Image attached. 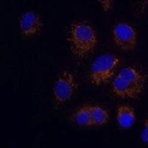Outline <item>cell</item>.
<instances>
[{
	"label": "cell",
	"instance_id": "1",
	"mask_svg": "<svg viewBox=\"0 0 148 148\" xmlns=\"http://www.w3.org/2000/svg\"><path fill=\"white\" fill-rule=\"evenodd\" d=\"M146 74L133 65L126 66L116 74L112 82L113 94L123 99H136L144 92Z\"/></svg>",
	"mask_w": 148,
	"mask_h": 148
},
{
	"label": "cell",
	"instance_id": "2",
	"mask_svg": "<svg viewBox=\"0 0 148 148\" xmlns=\"http://www.w3.org/2000/svg\"><path fill=\"white\" fill-rule=\"evenodd\" d=\"M98 34L90 24L76 22L71 25L67 36L71 53L82 60L91 53L98 45Z\"/></svg>",
	"mask_w": 148,
	"mask_h": 148
},
{
	"label": "cell",
	"instance_id": "3",
	"mask_svg": "<svg viewBox=\"0 0 148 148\" xmlns=\"http://www.w3.org/2000/svg\"><path fill=\"white\" fill-rule=\"evenodd\" d=\"M120 64L118 56L104 53L94 59L90 66L89 79L91 84L96 86L105 84L114 76Z\"/></svg>",
	"mask_w": 148,
	"mask_h": 148
},
{
	"label": "cell",
	"instance_id": "4",
	"mask_svg": "<svg viewBox=\"0 0 148 148\" xmlns=\"http://www.w3.org/2000/svg\"><path fill=\"white\" fill-rule=\"evenodd\" d=\"M78 88L76 76L71 71L64 70L59 73L53 85V99L56 108L68 102L73 97Z\"/></svg>",
	"mask_w": 148,
	"mask_h": 148
},
{
	"label": "cell",
	"instance_id": "5",
	"mask_svg": "<svg viewBox=\"0 0 148 148\" xmlns=\"http://www.w3.org/2000/svg\"><path fill=\"white\" fill-rule=\"evenodd\" d=\"M112 35L115 45L124 52H130L136 48L138 34L131 25L125 22H119L113 27Z\"/></svg>",
	"mask_w": 148,
	"mask_h": 148
},
{
	"label": "cell",
	"instance_id": "6",
	"mask_svg": "<svg viewBox=\"0 0 148 148\" xmlns=\"http://www.w3.org/2000/svg\"><path fill=\"white\" fill-rule=\"evenodd\" d=\"M18 30L22 36L31 37L39 35L44 27V22L38 13L28 10L18 18Z\"/></svg>",
	"mask_w": 148,
	"mask_h": 148
},
{
	"label": "cell",
	"instance_id": "7",
	"mask_svg": "<svg viewBox=\"0 0 148 148\" xmlns=\"http://www.w3.org/2000/svg\"><path fill=\"white\" fill-rule=\"evenodd\" d=\"M116 121L119 126L122 129H129L135 125L136 114L132 107L121 104L116 110Z\"/></svg>",
	"mask_w": 148,
	"mask_h": 148
},
{
	"label": "cell",
	"instance_id": "8",
	"mask_svg": "<svg viewBox=\"0 0 148 148\" xmlns=\"http://www.w3.org/2000/svg\"><path fill=\"white\" fill-rule=\"evenodd\" d=\"M73 121L76 125L82 127H94L90 105L85 104L76 109V110L73 114Z\"/></svg>",
	"mask_w": 148,
	"mask_h": 148
},
{
	"label": "cell",
	"instance_id": "9",
	"mask_svg": "<svg viewBox=\"0 0 148 148\" xmlns=\"http://www.w3.org/2000/svg\"><path fill=\"white\" fill-rule=\"evenodd\" d=\"M91 113L94 127L103 126L109 121V113L105 108L99 104H91Z\"/></svg>",
	"mask_w": 148,
	"mask_h": 148
},
{
	"label": "cell",
	"instance_id": "10",
	"mask_svg": "<svg viewBox=\"0 0 148 148\" xmlns=\"http://www.w3.org/2000/svg\"><path fill=\"white\" fill-rule=\"evenodd\" d=\"M101 10L104 12H110L113 8L114 0H97Z\"/></svg>",
	"mask_w": 148,
	"mask_h": 148
},
{
	"label": "cell",
	"instance_id": "11",
	"mask_svg": "<svg viewBox=\"0 0 148 148\" xmlns=\"http://www.w3.org/2000/svg\"><path fill=\"white\" fill-rule=\"evenodd\" d=\"M141 140L142 142L148 145V119L145 121L143 129L141 133Z\"/></svg>",
	"mask_w": 148,
	"mask_h": 148
},
{
	"label": "cell",
	"instance_id": "12",
	"mask_svg": "<svg viewBox=\"0 0 148 148\" xmlns=\"http://www.w3.org/2000/svg\"><path fill=\"white\" fill-rule=\"evenodd\" d=\"M147 2H148V0H147Z\"/></svg>",
	"mask_w": 148,
	"mask_h": 148
}]
</instances>
